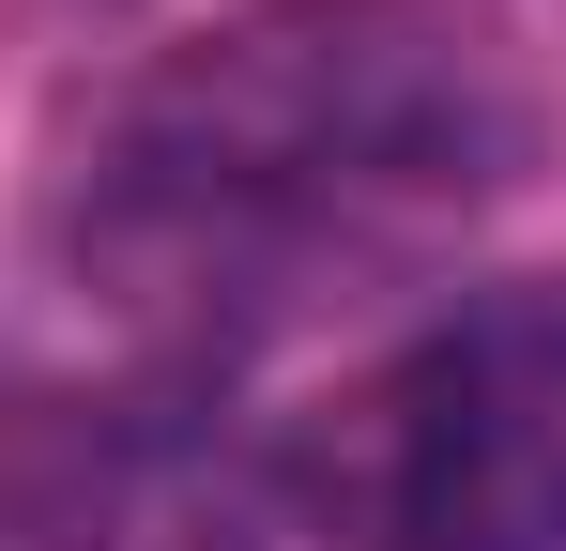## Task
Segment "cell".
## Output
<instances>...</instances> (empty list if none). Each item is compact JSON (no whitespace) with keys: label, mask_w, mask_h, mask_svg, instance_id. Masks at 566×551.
Segmentation results:
<instances>
[{"label":"cell","mask_w":566,"mask_h":551,"mask_svg":"<svg viewBox=\"0 0 566 551\" xmlns=\"http://www.w3.org/2000/svg\"><path fill=\"white\" fill-rule=\"evenodd\" d=\"M552 107L474 0H245L77 107L46 261L107 337L230 367L322 291L474 230Z\"/></svg>","instance_id":"cell-1"},{"label":"cell","mask_w":566,"mask_h":551,"mask_svg":"<svg viewBox=\"0 0 566 551\" xmlns=\"http://www.w3.org/2000/svg\"><path fill=\"white\" fill-rule=\"evenodd\" d=\"M276 475L322 551H566V261L444 291L291 429Z\"/></svg>","instance_id":"cell-2"}]
</instances>
